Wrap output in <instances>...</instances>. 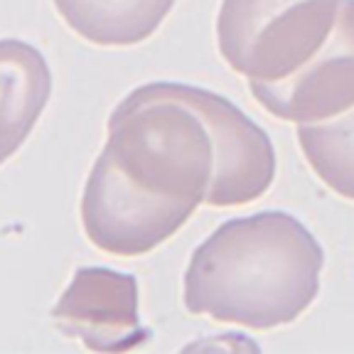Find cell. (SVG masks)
<instances>
[{
    "label": "cell",
    "mask_w": 354,
    "mask_h": 354,
    "mask_svg": "<svg viewBox=\"0 0 354 354\" xmlns=\"http://www.w3.org/2000/svg\"><path fill=\"white\" fill-rule=\"evenodd\" d=\"M273 180L271 138L236 104L192 84L150 82L111 113L82 224L96 249L136 259L180 232L199 205H249Z\"/></svg>",
    "instance_id": "6da1fadb"
},
{
    "label": "cell",
    "mask_w": 354,
    "mask_h": 354,
    "mask_svg": "<svg viewBox=\"0 0 354 354\" xmlns=\"http://www.w3.org/2000/svg\"><path fill=\"white\" fill-rule=\"evenodd\" d=\"M325 251L310 229L278 209L236 216L194 249L185 308L251 330L290 325L320 293Z\"/></svg>",
    "instance_id": "7a4b0ae2"
},
{
    "label": "cell",
    "mask_w": 354,
    "mask_h": 354,
    "mask_svg": "<svg viewBox=\"0 0 354 354\" xmlns=\"http://www.w3.org/2000/svg\"><path fill=\"white\" fill-rule=\"evenodd\" d=\"M342 0H221L216 44L249 82L293 74L332 32Z\"/></svg>",
    "instance_id": "3957f363"
},
{
    "label": "cell",
    "mask_w": 354,
    "mask_h": 354,
    "mask_svg": "<svg viewBox=\"0 0 354 354\" xmlns=\"http://www.w3.org/2000/svg\"><path fill=\"white\" fill-rule=\"evenodd\" d=\"M271 116L290 123L327 121L354 106V0L339 3L327 39L293 74L278 82H249Z\"/></svg>",
    "instance_id": "277c9868"
},
{
    "label": "cell",
    "mask_w": 354,
    "mask_h": 354,
    "mask_svg": "<svg viewBox=\"0 0 354 354\" xmlns=\"http://www.w3.org/2000/svg\"><path fill=\"white\" fill-rule=\"evenodd\" d=\"M52 317L64 335L82 339L91 352H128L150 339L140 322L136 276L106 266L79 268Z\"/></svg>",
    "instance_id": "5b68a950"
},
{
    "label": "cell",
    "mask_w": 354,
    "mask_h": 354,
    "mask_svg": "<svg viewBox=\"0 0 354 354\" xmlns=\"http://www.w3.org/2000/svg\"><path fill=\"white\" fill-rule=\"evenodd\" d=\"M52 96V69L35 44L0 39V165L30 138Z\"/></svg>",
    "instance_id": "8992f818"
},
{
    "label": "cell",
    "mask_w": 354,
    "mask_h": 354,
    "mask_svg": "<svg viewBox=\"0 0 354 354\" xmlns=\"http://www.w3.org/2000/svg\"><path fill=\"white\" fill-rule=\"evenodd\" d=\"M175 0H55L69 30L101 47H131L160 28Z\"/></svg>",
    "instance_id": "52a82bcc"
},
{
    "label": "cell",
    "mask_w": 354,
    "mask_h": 354,
    "mask_svg": "<svg viewBox=\"0 0 354 354\" xmlns=\"http://www.w3.org/2000/svg\"><path fill=\"white\" fill-rule=\"evenodd\" d=\"M298 143L322 183L354 202V106L327 121L298 123Z\"/></svg>",
    "instance_id": "ba28073f"
}]
</instances>
